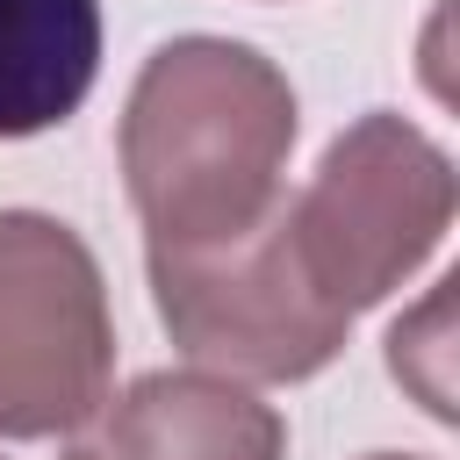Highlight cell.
Segmentation results:
<instances>
[{
	"label": "cell",
	"mask_w": 460,
	"mask_h": 460,
	"mask_svg": "<svg viewBox=\"0 0 460 460\" xmlns=\"http://www.w3.org/2000/svg\"><path fill=\"white\" fill-rule=\"evenodd\" d=\"M302 108L288 72L230 36H172L122 101V187L151 252L244 237L273 201Z\"/></svg>",
	"instance_id": "obj_1"
},
{
	"label": "cell",
	"mask_w": 460,
	"mask_h": 460,
	"mask_svg": "<svg viewBox=\"0 0 460 460\" xmlns=\"http://www.w3.org/2000/svg\"><path fill=\"white\" fill-rule=\"evenodd\" d=\"M453 158L438 137H424L410 115H359L331 137L323 165L302 194H280L288 237L309 266V280L345 309L388 302L453 230Z\"/></svg>",
	"instance_id": "obj_2"
},
{
	"label": "cell",
	"mask_w": 460,
	"mask_h": 460,
	"mask_svg": "<svg viewBox=\"0 0 460 460\" xmlns=\"http://www.w3.org/2000/svg\"><path fill=\"white\" fill-rule=\"evenodd\" d=\"M151 302L172 345L230 381H309L352 338V316L309 280L280 201L230 244L151 252Z\"/></svg>",
	"instance_id": "obj_3"
},
{
	"label": "cell",
	"mask_w": 460,
	"mask_h": 460,
	"mask_svg": "<svg viewBox=\"0 0 460 460\" xmlns=\"http://www.w3.org/2000/svg\"><path fill=\"white\" fill-rule=\"evenodd\" d=\"M115 388V309L93 244L0 208V438H72Z\"/></svg>",
	"instance_id": "obj_4"
},
{
	"label": "cell",
	"mask_w": 460,
	"mask_h": 460,
	"mask_svg": "<svg viewBox=\"0 0 460 460\" xmlns=\"http://www.w3.org/2000/svg\"><path fill=\"white\" fill-rule=\"evenodd\" d=\"M65 460H288V424L230 374H137L72 431Z\"/></svg>",
	"instance_id": "obj_5"
},
{
	"label": "cell",
	"mask_w": 460,
	"mask_h": 460,
	"mask_svg": "<svg viewBox=\"0 0 460 460\" xmlns=\"http://www.w3.org/2000/svg\"><path fill=\"white\" fill-rule=\"evenodd\" d=\"M101 79V0H0V144L43 137Z\"/></svg>",
	"instance_id": "obj_6"
},
{
	"label": "cell",
	"mask_w": 460,
	"mask_h": 460,
	"mask_svg": "<svg viewBox=\"0 0 460 460\" xmlns=\"http://www.w3.org/2000/svg\"><path fill=\"white\" fill-rule=\"evenodd\" d=\"M367 460H417V453H367Z\"/></svg>",
	"instance_id": "obj_7"
}]
</instances>
